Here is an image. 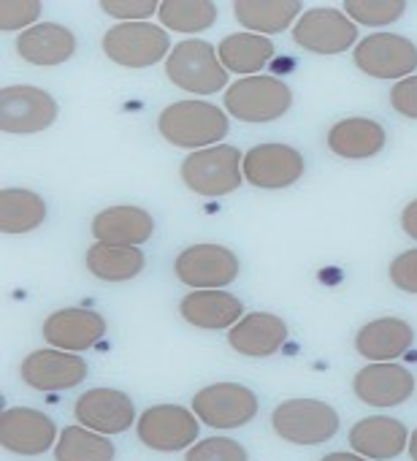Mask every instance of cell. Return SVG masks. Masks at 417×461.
<instances>
[{"instance_id":"1","label":"cell","mask_w":417,"mask_h":461,"mask_svg":"<svg viewBox=\"0 0 417 461\" xmlns=\"http://www.w3.org/2000/svg\"><path fill=\"white\" fill-rule=\"evenodd\" d=\"M228 114L206 101H176L165 106L157 117V131L160 136L184 149H206V147H217L228 136Z\"/></svg>"},{"instance_id":"2","label":"cell","mask_w":417,"mask_h":461,"mask_svg":"<svg viewBox=\"0 0 417 461\" xmlns=\"http://www.w3.org/2000/svg\"><path fill=\"white\" fill-rule=\"evenodd\" d=\"M182 182L206 198H220L242 187L244 182V155L231 144L206 147L190 152L182 160Z\"/></svg>"},{"instance_id":"3","label":"cell","mask_w":417,"mask_h":461,"mask_svg":"<svg viewBox=\"0 0 417 461\" xmlns=\"http://www.w3.org/2000/svg\"><path fill=\"white\" fill-rule=\"evenodd\" d=\"M165 74L179 90L195 93V95H212V93H223L231 87L228 71L220 63L217 50L200 39L176 44L171 55L165 58Z\"/></svg>"},{"instance_id":"4","label":"cell","mask_w":417,"mask_h":461,"mask_svg":"<svg viewBox=\"0 0 417 461\" xmlns=\"http://www.w3.org/2000/svg\"><path fill=\"white\" fill-rule=\"evenodd\" d=\"M101 47L111 63L133 71L157 66L173 50L165 28L152 23H120L103 33Z\"/></svg>"},{"instance_id":"5","label":"cell","mask_w":417,"mask_h":461,"mask_svg":"<svg viewBox=\"0 0 417 461\" xmlns=\"http://www.w3.org/2000/svg\"><path fill=\"white\" fill-rule=\"evenodd\" d=\"M226 112L242 122H274L293 106V93L274 77H242L226 93Z\"/></svg>"},{"instance_id":"6","label":"cell","mask_w":417,"mask_h":461,"mask_svg":"<svg viewBox=\"0 0 417 461\" xmlns=\"http://www.w3.org/2000/svg\"><path fill=\"white\" fill-rule=\"evenodd\" d=\"M339 412L320 399H288L274 407L271 426L277 437L293 445H320L336 437L339 431Z\"/></svg>"},{"instance_id":"7","label":"cell","mask_w":417,"mask_h":461,"mask_svg":"<svg viewBox=\"0 0 417 461\" xmlns=\"http://www.w3.org/2000/svg\"><path fill=\"white\" fill-rule=\"evenodd\" d=\"M138 439L160 453L192 447L200 437V420L182 404H152L136 420Z\"/></svg>"},{"instance_id":"8","label":"cell","mask_w":417,"mask_h":461,"mask_svg":"<svg viewBox=\"0 0 417 461\" xmlns=\"http://www.w3.org/2000/svg\"><path fill=\"white\" fill-rule=\"evenodd\" d=\"M173 275L192 291H220L239 277V258L226 245H190L176 256Z\"/></svg>"},{"instance_id":"9","label":"cell","mask_w":417,"mask_h":461,"mask_svg":"<svg viewBox=\"0 0 417 461\" xmlns=\"http://www.w3.org/2000/svg\"><path fill=\"white\" fill-rule=\"evenodd\" d=\"M192 412L212 429H239L258 415V396L242 383H212L192 396Z\"/></svg>"},{"instance_id":"10","label":"cell","mask_w":417,"mask_h":461,"mask_svg":"<svg viewBox=\"0 0 417 461\" xmlns=\"http://www.w3.org/2000/svg\"><path fill=\"white\" fill-rule=\"evenodd\" d=\"M58 120V101L31 85L0 90V128L9 136H31L47 131Z\"/></svg>"},{"instance_id":"11","label":"cell","mask_w":417,"mask_h":461,"mask_svg":"<svg viewBox=\"0 0 417 461\" xmlns=\"http://www.w3.org/2000/svg\"><path fill=\"white\" fill-rule=\"evenodd\" d=\"M352 60L366 77L401 82L417 71V47L398 33H371L358 41Z\"/></svg>"},{"instance_id":"12","label":"cell","mask_w":417,"mask_h":461,"mask_svg":"<svg viewBox=\"0 0 417 461\" xmlns=\"http://www.w3.org/2000/svg\"><path fill=\"white\" fill-rule=\"evenodd\" d=\"M293 41L315 55H342L358 47V28L339 9H312L296 23Z\"/></svg>"},{"instance_id":"13","label":"cell","mask_w":417,"mask_h":461,"mask_svg":"<svg viewBox=\"0 0 417 461\" xmlns=\"http://www.w3.org/2000/svg\"><path fill=\"white\" fill-rule=\"evenodd\" d=\"M60 434L47 412L31 407H9L0 415V445L17 456H41L58 445Z\"/></svg>"},{"instance_id":"14","label":"cell","mask_w":417,"mask_h":461,"mask_svg":"<svg viewBox=\"0 0 417 461\" xmlns=\"http://www.w3.org/2000/svg\"><path fill=\"white\" fill-rule=\"evenodd\" d=\"M87 361L79 353H66L58 348L33 350L22 358L20 375L33 391H68L87 380Z\"/></svg>"},{"instance_id":"15","label":"cell","mask_w":417,"mask_h":461,"mask_svg":"<svg viewBox=\"0 0 417 461\" xmlns=\"http://www.w3.org/2000/svg\"><path fill=\"white\" fill-rule=\"evenodd\" d=\"M74 415L84 429H93L98 434H122L128 431L138 415L133 407V399L117 388H90L84 391L76 404H74Z\"/></svg>"},{"instance_id":"16","label":"cell","mask_w":417,"mask_h":461,"mask_svg":"<svg viewBox=\"0 0 417 461\" xmlns=\"http://www.w3.org/2000/svg\"><path fill=\"white\" fill-rule=\"evenodd\" d=\"M304 158L290 144H258L244 155V179L263 190H282L304 176Z\"/></svg>"},{"instance_id":"17","label":"cell","mask_w":417,"mask_h":461,"mask_svg":"<svg viewBox=\"0 0 417 461\" xmlns=\"http://www.w3.org/2000/svg\"><path fill=\"white\" fill-rule=\"evenodd\" d=\"M44 339L66 353H84L106 337V318L95 310L66 307L44 321Z\"/></svg>"},{"instance_id":"18","label":"cell","mask_w":417,"mask_h":461,"mask_svg":"<svg viewBox=\"0 0 417 461\" xmlns=\"http://www.w3.org/2000/svg\"><path fill=\"white\" fill-rule=\"evenodd\" d=\"M414 375L395 361L368 364L355 372L352 391L368 407H395L404 404L414 393Z\"/></svg>"},{"instance_id":"19","label":"cell","mask_w":417,"mask_h":461,"mask_svg":"<svg viewBox=\"0 0 417 461\" xmlns=\"http://www.w3.org/2000/svg\"><path fill=\"white\" fill-rule=\"evenodd\" d=\"M182 318L200 331H231L244 318V304L239 296L220 291H190L179 302Z\"/></svg>"},{"instance_id":"20","label":"cell","mask_w":417,"mask_h":461,"mask_svg":"<svg viewBox=\"0 0 417 461\" xmlns=\"http://www.w3.org/2000/svg\"><path fill=\"white\" fill-rule=\"evenodd\" d=\"M350 447L371 461H390L398 458L409 447V431L398 418L390 415H371L358 420L347 437Z\"/></svg>"},{"instance_id":"21","label":"cell","mask_w":417,"mask_h":461,"mask_svg":"<svg viewBox=\"0 0 417 461\" xmlns=\"http://www.w3.org/2000/svg\"><path fill=\"white\" fill-rule=\"evenodd\" d=\"M155 234V220L141 206H109L93 217V237L101 245L138 248Z\"/></svg>"},{"instance_id":"22","label":"cell","mask_w":417,"mask_h":461,"mask_svg":"<svg viewBox=\"0 0 417 461\" xmlns=\"http://www.w3.org/2000/svg\"><path fill=\"white\" fill-rule=\"evenodd\" d=\"M288 323L271 312H250L231 331L228 345L247 358H269L288 342Z\"/></svg>"},{"instance_id":"23","label":"cell","mask_w":417,"mask_h":461,"mask_svg":"<svg viewBox=\"0 0 417 461\" xmlns=\"http://www.w3.org/2000/svg\"><path fill=\"white\" fill-rule=\"evenodd\" d=\"M414 345V329L401 318H377L355 334L358 356L371 364H385L401 358Z\"/></svg>"},{"instance_id":"24","label":"cell","mask_w":417,"mask_h":461,"mask_svg":"<svg viewBox=\"0 0 417 461\" xmlns=\"http://www.w3.org/2000/svg\"><path fill=\"white\" fill-rule=\"evenodd\" d=\"M17 52L25 63L52 68L76 55V36L55 23H41L20 33L17 39Z\"/></svg>"},{"instance_id":"25","label":"cell","mask_w":417,"mask_h":461,"mask_svg":"<svg viewBox=\"0 0 417 461\" xmlns=\"http://www.w3.org/2000/svg\"><path fill=\"white\" fill-rule=\"evenodd\" d=\"M385 147V128L368 117H347L328 131V149L344 160H366Z\"/></svg>"},{"instance_id":"26","label":"cell","mask_w":417,"mask_h":461,"mask_svg":"<svg viewBox=\"0 0 417 461\" xmlns=\"http://www.w3.org/2000/svg\"><path fill=\"white\" fill-rule=\"evenodd\" d=\"M301 0H236L234 14L242 28L258 36H274L288 31L296 20H301Z\"/></svg>"},{"instance_id":"27","label":"cell","mask_w":417,"mask_h":461,"mask_svg":"<svg viewBox=\"0 0 417 461\" xmlns=\"http://www.w3.org/2000/svg\"><path fill=\"white\" fill-rule=\"evenodd\" d=\"M217 55L228 74L234 71L242 77H258V71H263L274 58V44L269 41V36L244 31V33L226 36L217 47Z\"/></svg>"},{"instance_id":"28","label":"cell","mask_w":417,"mask_h":461,"mask_svg":"<svg viewBox=\"0 0 417 461\" xmlns=\"http://www.w3.org/2000/svg\"><path fill=\"white\" fill-rule=\"evenodd\" d=\"M87 272L103 283H128L144 272V253L122 245H93L84 256Z\"/></svg>"},{"instance_id":"29","label":"cell","mask_w":417,"mask_h":461,"mask_svg":"<svg viewBox=\"0 0 417 461\" xmlns=\"http://www.w3.org/2000/svg\"><path fill=\"white\" fill-rule=\"evenodd\" d=\"M47 220V201L25 187L0 190V230L4 234H28Z\"/></svg>"},{"instance_id":"30","label":"cell","mask_w":417,"mask_h":461,"mask_svg":"<svg viewBox=\"0 0 417 461\" xmlns=\"http://www.w3.org/2000/svg\"><path fill=\"white\" fill-rule=\"evenodd\" d=\"M114 442L84 426H66L55 445V461H114Z\"/></svg>"},{"instance_id":"31","label":"cell","mask_w":417,"mask_h":461,"mask_svg":"<svg viewBox=\"0 0 417 461\" xmlns=\"http://www.w3.org/2000/svg\"><path fill=\"white\" fill-rule=\"evenodd\" d=\"M160 25L176 33H200L208 31L217 20V6L212 0H163Z\"/></svg>"},{"instance_id":"32","label":"cell","mask_w":417,"mask_h":461,"mask_svg":"<svg viewBox=\"0 0 417 461\" xmlns=\"http://www.w3.org/2000/svg\"><path fill=\"white\" fill-rule=\"evenodd\" d=\"M409 4L404 0H347L344 4V14L355 23V25H371V28H382V25H393L404 17Z\"/></svg>"},{"instance_id":"33","label":"cell","mask_w":417,"mask_h":461,"mask_svg":"<svg viewBox=\"0 0 417 461\" xmlns=\"http://www.w3.org/2000/svg\"><path fill=\"white\" fill-rule=\"evenodd\" d=\"M184 461H250L247 447L231 437H206L187 447Z\"/></svg>"},{"instance_id":"34","label":"cell","mask_w":417,"mask_h":461,"mask_svg":"<svg viewBox=\"0 0 417 461\" xmlns=\"http://www.w3.org/2000/svg\"><path fill=\"white\" fill-rule=\"evenodd\" d=\"M44 6L39 0H4L0 4V31H28L41 17Z\"/></svg>"},{"instance_id":"35","label":"cell","mask_w":417,"mask_h":461,"mask_svg":"<svg viewBox=\"0 0 417 461\" xmlns=\"http://www.w3.org/2000/svg\"><path fill=\"white\" fill-rule=\"evenodd\" d=\"M98 6L103 9V14L125 23H144L160 12L157 0H101Z\"/></svg>"},{"instance_id":"36","label":"cell","mask_w":417,"mask_h":461,"mask_svg":"<svg viewBox=\"0 0 417 461\" xmlns=\"http://www.w3.org/2000/svg\"><path fill=\"white\" fill-rule=\"evenodd\" d=\"M390 283L404 291V294H417V248L414 250H406L401 256H395L390 261Z\"/></svg>"},{"instance_id":"37","label":"cell","mask_w":417,"mask_h":461,"mask_svg":"<svg viewBox=\"0 0 417 461\" xmlns=\"http://www.w3.org/2000/svg\"><path fill=\"white\" fill-rule=\"evenodd\" d=\"M390 106L401 117L417 120V77H406L395 82V87L390 90Z\"/></svg>"},{"instance_id":"38","label":"cell","mask_w":417,"mask_h":461,"mask_svg":"<svg viewBox=\"0 0 417 461\" xmlns=\"http://www.w3.org/2000/svg\"><path fill=\"white\" fill-rule=\"evenodd\" d=\"M401 228H404L406 237H412L417 242V198L404 206V212H401Z\"/></svg>"},{"instance_id":"39","label":"cell","mask_w":417,"mask_h":461,"mask_svg":"<svg viewBox=\"0 0 417 461\" xmlns=\"http://www.w3.org/2000/svg\"><path fill=\"white\" fill-rule=\"evenodd\" d=\"M320 461H371V458H366V456H360V453H347V450H339V453H328V456H323Z\"/></svg>"},{"instance_id":"40","label":"cell","mask_w":417,"mask_h":461,"mask_svg":"<svg viewBox=\"0 0 417 461\" xmlns=\"http://www.w3.org/2000/svg\"><path fill=\"white\" fill-rule=\"evenodd\" d=\"M409 456H412V461H417V429L409 434Z\"/></svg>"}]
</instances>
